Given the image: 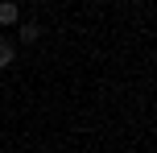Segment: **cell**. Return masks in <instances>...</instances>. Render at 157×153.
Masks as SVG:
<instances>
[{
  "instance_id": "obj_1",
  "label": "cell",
  "mask_w": 157,
  "mask_h": 153,
  "mask_svg": "<svg viewBox=\"0 0 157 153\" xmlns=\"http://www.w3.org/2000/svg\"><path fill=\"white\" fill-rule=\"evenodd\" d=\"M17 17H21V8H17L13 0H4V4H0V25H17Z\"/></svg>"
},
{
  "instance_id": "obj_2",
  "label": "cell",
  "mask_w": 157,
  "mask_h": 153,
  "mask_svg": "<svg viewBox=\"0 0 157 153\" xmlns=\"http://www.w3.org/2000/svg\"><path fill=\"white\" fill-rule=\"evenodd\" d=\"M37 37H41V25L37 21H25L21 25V41H37Z\"/></svg>"
},
{
  "instance_id": "obj_3",
  "label": "cell",
  "mask_w": 157,
  "mask_h": 153,
  "mask_svg": "<svg viewBox=\"0 0 157 153\" xmlns=\"http://www.w3.org/2000/svg\"><path fill=\"white\" fill-rule=\"evenodd\" d=\"M0 66H13V46L8 41H0Z\"/></svg>"
}]
</instances>
